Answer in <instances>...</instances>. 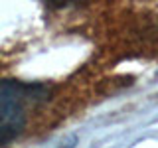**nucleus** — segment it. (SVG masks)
Here are the masks:
<instances>
[{"mask_svg":"<svg viewBox=\"0 0 158 148\" xmlns=\"http://www.w3.org/2000/svg\"><path fill=\"white\" fill-rule=\"evenodd\" d=\"M24 125H26L24 107L0 105V146L12 142L22 132Z\"/></svg>","mask_w":158,"mask_h":148,"instance_id":"obj_2","label":"nucleus"},{"mask_svg":"<svg viewBox=\"0 0 158 148\" xmlns=\"http://www.w3.org/2000/svg\"><path fill=\"white\" fill-rule=\"evenodd\" d=\"M48 95V87L42 83H24L16 79L0 81V105H18L24 107L28 103L42 101Z\"/></svg>","mask_w":158,"mask_h":148,"instance_id":"obj_1","label":"nucleus"}]
</instances>
